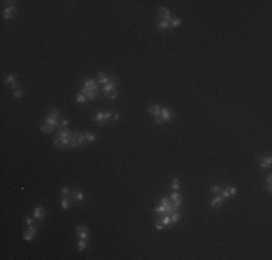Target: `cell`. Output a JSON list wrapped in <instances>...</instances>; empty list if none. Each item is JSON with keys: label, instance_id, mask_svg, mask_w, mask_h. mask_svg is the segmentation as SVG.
Listing matches in <instances>:
<instances>
[{"label": "cell", "instance_id": "1", "mask_svg": "<svg viewBox=\"0 0 272 260\" xmlns=\"http://www.w3.org/2000/svg\"><path fill=\"white\" fill-rule=\"evenodd\" d=\"M85 142V133H77V132H73V136H71V143H70V147H78L81 146L83 143Z\"/></svg>", "mask_w": 272, "mask_h": 260}, {"label": "cell", "instance_id": "2", "mask_svg": "<svg viewBox=\"0 0 272 260\" xmlns=\"http://www.w3.org/2000/svg\"><path fill=\"white\" fill-rule=\"evenodd\" d=\"M85 91H99V84H97V80H85L84 84H83V88H81V93H85Z\"/></svg>", "mask_w": 272, "mask_h": 260}, {"label": "cell", "instance_id": "3", "mask_svg": "<svg viewBox=\"0 0 272 260\" xmlns=\"http://www.w3.org/2000/svg\"><path fill=\"white\" fill-rule=\"evenodd\" d=\"M15 13H16V6H15V2H9V5L5 7L3 10V17L5 19H13L15 17Z\"/></svg>", "mask_w": 272, "mask_h": 260}, {"label": "cell", "instance_id": "4", "mask_svg": "<svg viewBox=\"0 0 272 260\" xmlns=\"http://www.w3.org/2000/svg\"><path fill=\"white\" fill-rule=\"evenodd\" d=\"M116 82H117V80H116L115 77H111V80H110L107 84H104V85H103V94H104V96H107L110 91L116 90Z\"/></svg>", "mask_w": 272, "mask_h": 260}, {"label": "cell", "instance_id": "5", "mask_svg": "<svg viewBox=\"0 0 272 260\" xmlns=\"http://www.w3.org/2000/svg\"><path fill=\"white\" fill-rule=\"evenodd\" d=\"M75 233H77V235H78L80 238H83V240H88V237H90L88 230H87L85 226H78V227L75 228Z\"/></svg>", "mask_w": 272, "mask_h": 260}, {"label": "cell", "instance_id": "6", "mask_svg": "<svg viewBox=\"0 0 272 260\" xmlns=\"http://www.w3.org/2000/svg\"><path fill=\"white\" fill-rule=\"evenodd\" d=\"M161 117L164 121H171L174 117V113H172V110H169L167 107H161Z\"/></svg>", "mask_w": 272, "mask_h": 260}, {"label": "cell", "instance_id": "7", "mask_svg": "<svg viewBox=\"0 0 272 260\" xmlns=\"http://www.w3.org/2000/svg\"><path fill=\"white\" fill-rule=\"evenodd\" d=\"M35 234H36V227L31 226V227H28V231L23 233V238H25L26 241H31V240H33Z\"/></svg>", "mask_w": 272, "mask_h": 260}, {"label": "cell", "instance_id": "8", "mask_svg": "<svg viewBox=\"0 0 272 260\" xmlns=\"http://www.w3.org/2000/svg\"><path fill=\"white\" fill-rule=\"evenodd\" d=\"M33 217L36 220H43V217H45V210H43V207L42 205H36L35 207V210H33Z\"/></svg>", "mask_w": 272, "mask_h": 260}, {"label": "cell", "instance_id": "9", "mask_svg": "<svg viewBox=\"0 0 272 260\" xmlns=\"http://www.w3.org/2000/svg\"><path fill=\"white\" fill-rule=\"evenodd\" d=\"M158 15H159L164 20H168V22H171V20H172L171 12H169L167 7H159V10H158Z\"/></svg>", "mask_w": 272, "mask_h": 260}, {"label": "cell", "instance_id": "10", "mask_svg": "<svg viewBox=\"0 0 272 260\" xmlns=\"http://www.w3.org/2000/svg\"><path fill=\"white\" fill-rule=\"evenodd\" d=\"M148 113L152 114V116H155V117H159V116H161V107L158 105V104H152V105L148 107Z\"/></svg>", "mask_w": 272, "mask_h": 260}, {"label": "cell", "instance_id": "11", "mask_svg": "<svg viewBox=\"0 0 272 260\" xmlns=\"http://www.w3.org/2000/svg\"><path fill=\"white\" fill-rule=\"evenodd\" d=\"M57 136L61 137V139H65V137H71L73 136V132L70 129H58V132H57Z\"/></svg>", "mask_w": 272, "mask_h": 260}, {"label": "cell", "instance_id": "12", "mask_svg": "<svg viewBox=\"0 0 272 260\" xmlns=\"http://www.w3.org/2000/svg\"><path fill=\"white\" fill-rule=\"evenodd\" d=\"M93 120L99 124V126H103L104 123H106V120H104V113H101V111H97L94 116H93Z\"/></svg>", "mask_w": 272, "mask_h": 260}, {"label": "cell", "instance_id": "13", "mask_svg": "<svg viewBox=\"0 0 272 260\" xmlns=\"http://www.w3.org/2000/svg\"><path fill=\"white\" fill-rule=\"evenodd\" d=\"M223 201H224V200L221 198V195L217 194V195H214L213 200H211V207H213V208H219V207L223 204Z\"/></svg>", "mask_w": 272, "mask_h": 260}, {"label": "cell", "instance_id": "14", "mask_svg": "<svg viewBox=\"0 0 272 260\" xmlns=\"http://www.w3.org/2000/svg\"><path fill=\"white\" fill-rule=\"evenodd\" d=\"M45 123H48V124H51L52 127H57V129H58V126H59L58 119H57V117H54V116H51V114H48V116H47V119H45Z\"/></svg>", "mask_w": 272, "mask_h": 260}, {"label": "cell", "instance_id": "15", "mask_svg": "<svg viewBox=\"0 0 272 260\" xmlns=\"http://www.w3.org/2000/svg\"><path fill=\"white\" fill-rule=\"evenodd\" d=\"M271 163H272V158H271V156H266V158H262V159H261L259 166H261V169H266V168L271 166Z\"/></svg>", "mask_w": 272, "mask_h": 260}, {"label": "cell", "instance_id": "16", "mask_svg": "<svg viewBox=\"0 0 272 260\" xmlns=\"http://www.w3.org/2000/svg\"><path fill=\"white\" fill-rule=\"evenodd\" d=\"M111 80V77H107L104 72H99V78H97V84H101V85H104V84H107L109 81Z\"/></svg>", "mask_w": 272, "mask_h": 260}, {"label": "cell", "instance_id": "17", "mask_svg": "<svg viewBox=\"0 0 272 260\" xmlns=\"http://www.w3.org/2000/svg\"><path fill=\"white\" fill-rule=\"evenodd\" d=\"M156 28L159 29V31H167V29L171 28V22H168V20H161L159 23L156 25Z\"/></svg>", "mask_w": 272, "mask_h": 260}, {"label": "cell", "instance_id": "18", "mask_svg": "<svg viewBox=\"0 0 272 260\" xmlns=\"http://www.w3.org/2000/svg\"><path fill=\"white\" fill-rule=\"evenodd\" d=\"M81 94H84L87 97V100H91V101L99 97V91H85V93H81Z\"/></svg>", "mask_w": 272, "mask_h": 260}, {"label": "cell", "instance_id": "19", "mask_svg": "<svg viewBox=\"0 0 272 260\" xmlns=\"http://www.w3.org/2000/svg\"><path fill=\"white\" fill-rule=\"evenodd\" d=\"M169 200L171 202H178V201H183V195H181L179 192H172L169 195Z\"/></svg>", "mask_w": 272, "mask_h": 260}, {"label": "cell", "instance_id": "20", "mask_svg": "<svg viewBox=\"0 0 272 260\" xmlns=\"http://www.w3.org/2000/svg\"><path fill=\"white\" fill-rule=\"evenodd\" d=\"M171 215V226H175L177 223H178V220L181 218V214L178 212V211H175V212H172V214H169Z\"/></svg>", "mask_w": 272, "mask_h": 260}, {"label": "cell", "instance_id": "21", "mask_svg": "<svg viewBox=\"0 0 272 260\" xmlns=\"http://www.w3.org/2000/svg\"><path fill=\"white\" fill-rule=\"evenodd\" d=\"M61 207H62L64 210H70V207H71V201L68 200L67 197H62V200H61Z\"/></svg>", "mask_w": 272, "mask_h": 260}, {"label": "cell", "instance_id": "22", "mask_svg": "<svg viewBox=\"0 0 272 260\" xmlns=\"http://www.w3.org/2000/svg\"><path fill=\"white\" fill-rule=\"evenodd\" d=\"M153 212H155L156 215H159V217H162V215H165V214H167V212H165V207H164V205H158V207H155Z\"/></svg>", "mask_w": 272, "mask_h": 260}, {"label": "cell", "instance_id": "23", "mask_svg": "<svg viewBox=\"0 0 272 260\" xmlns=\"http://www.w3.org/2000/svg\"><path fill=\"white\" fill-rule=\"evenodd\" d=\"M54 129H55V127H52V126L48 124V123H42V126H41V130H42V132H45V133H51Z\"/></svg>", "mask_w": 272, "mask_h": 260}, {"label": "cell", "instance_id": "24", "mask_svg": "<svg viewBox=\"0 0 272 260\" xmlns=\"http://www.w3.org/2000/svg\"><path fill=\"white\" fill-rule=\"evenodd\" d=\"M73 198H75L77 201L83 202V201H84V194H83L81 191H74V192H73Z\"/></svg>", "mask_w": 272, "mask_h": 260}, {"label": "cell", "instance_id": "25", "mask_svg": "<svg viewBox=\"0 0 272 260\" xmlns=\"http://www.w3.org/2000/svg\"><path fill=\"white\" fill-rule=\"evenodd\" d=\"M159 218H161V223L164 226H171V215L169 214H165V215L159 217Z\"/></svg>", "mask_w": 272, "mask_h": 260}, {"label": "cell", "instance_id": "26", "mask_svg": "<svg viewBox=\"0 0 272 260\" xmlns=\"http://www.w3.org/2000/svg\"><path fill=\"white\" fill-rule=\"evenodd\" d=\"M85 142L96 143V135H94V133H90V132H85Z\"/></svg>", "mask_w": 272, "mask_h": 260}, {"label": "cell", "instance_id": "27", "mask_svg": "<svg viewBox=\"0 0 272 260\" xmlns=\"http://www.w3.org/2000/svg\"><path fill=\"white\" fill-rule=\"evenodd\" d=\"M220 195H221V198H223V200H229V198H232V195H230V192L227 191V188H223V189L220 191Z\"/></svg>", "mask_w": 272, "mask_h": 260}, {"label": "cell", "instance_id": "28", "mask_svg": "<svg viewBox=\"0 0 272 260\" xmlns=\"http://www.w3.org/2000/svg\"><path fill=\"white\" fill-rule=\"evenodd\" d=\"M6 84H7V85H10V87H12L13 84H16V77H15V75H12V74H9V75L6 77Z\"/></svg>", "mask_w": 272, "mask_h": 260}, {"label": "cell", "instance_id": "29", "mask_svg": "<svg viewBox=\"0 0 272 260\" xmlns=\"http://www.w3.org/2000/svg\"><path fill=\"white\" fill-rule=\"evenodd\" d=\"M85 247H87V240H83V238H80L78 243H77V249L81 251V250H84Z\"/></svg>", "mask_w": 272, "mask_h": 260}, {"label": "cell", "instance_id": "30", "mask_svg": "<svg viewBox=\"0 0 272 260\" xmlns=\"http://www.w3.org/2000/svg\"><path fill=\"white\" fill-rule=\"evenodd\" d=\"M171 188H172L174 191H178V189H179V181H178V178H174V179H172Z\"/></svg>", "mask_w": 272, "mask_h": 260}, {"label": "cell", "instance_id": "31", "mask_svg": "<svg viewBox=\"0 0 272 260\" xmlns=\"http://www.w3.org/2000/svg\"><path fill=\"white\" fill-rule=\"evenodd\" d=\"M179 25H181V19L175 17V19H172V20H171V28H178Z\"/></svg>", "mask_w": 272, "mask_h": 260}, {"label": "cell", "instance_id": "32", "mask_svg": "<svg viewBox=\"0 0 272 260\" xmlns=\"http://www.w3.org/2000/svg\"><path fill=\"white\" fill-rule=\"evenodd\" d=\"M106 97H107L109 100H116V98H117V91H116V90H113V91H110Z\"/></svg>", "mask_w": 272, "mask_h": 260}, {"label": "cell", "instance_id": "33", "mask_svg": "<svg viewBox=\"0 0 272 260\" xmlns=\"http://www.w3.org/2000/svg\"><path fill=\"white\" fill-rule=\"evenodd\" d=\"M75 100H77L78 103H85V101H87V97H85L84 94H81V93H80V94H77Z\"/></svg>", "mask_w": 272, "mask_h": 260}, {"label": "cell", "instance_id": "34", "mask_svg": "<svg viewBox=\"0 0 272 260\" xmlns=\"http://www.w3.org/2000/svg\"><path fill=\"white\" fill-rule=\"evenodd\" d=\"M13 96H15L16 98H22V97H23V91H22L20 88H17V90L13 91Z\"/></svg>", "mask_w": 272, "mask_h": 260}, {"label": "cell", "instance_id": "35", "mask_svg": "<svg viewBox=\"0 0 272 260\" xmlns=\"http://www.w3.org/2000/svg\"><path fill=\"white\" fill-rule=\"evenodd\" d=\"M155 228H156V230H159V231L164 228V224L161 223V218H158V220L155 221Z\"/></svg>", "mask_w": 272, "mask_h": 260}, {"label": "cell", "instance_id": "36", "mask_svg": "<svg viewBox=\"0 0 272 260\" xmlns=\"http://www.w3.org/2000/svg\"><path fill=\"white\" fill-rule=\"evenodd\" d=\"M227 191L230 192V195H232V197H235V195H236V191H237V189H236V186H235V185H229V186H227Z\"/></svg>", "mask_w": 272, "mask_h": 260}, {"label": "cell", "instance_id": "37", "mask_svg": "<svg viewBox=\"0 0 272 260\" xmlns=\"http://www.w3.org/2000/svg\"><path fill=\"white\" fill-rule=\"evenodd\" d=\"M68 124H70V121H68V120H61L58 129H65V127H68Z\"/></svg>", "mask_w": 272, "mask_h": 260}, {"label": "cell", "instance_id": "38", "mask_svg": "<svg viewBox=\"0 0 272 260\" xmlns=\"http://www.w3.org/2000/svg\"><path fill=\"white\" fill-rule=\"evenodd\" d=\"M266 188H268V191H271V188H272V176L271 175H268V178H266Z\"/></svg>", "mask_w": 272, "mask_h": 260}, {"label": "cell", "instance_id": "39", "mask_svg": "<svg viewBox=\"0 0 272 260\" xmlns=\"http://www.w3.org/2000/svg\"><path fill=\"white\" fill-rule=\"evenodd\" d=\"M220 191H221V188H220L219 185H213V186H211V192H213L214 195H217V194H220Z\"/></svg>", "mask_w": 272, "mask_h": 260}, {"label": "cell", "instance_id": "40", "mask_svg": "<svg viewBox=\"0 0 272 260\" xmlns=\"http://www.w3.org/2000/svg\"><path fill=\"white\" fill-rule=\"evenodd\" d=\"M49 114H51V116H54V117H57V119H58V117H59V110H58V108H57V107H55V108H52V110H51V111H49Z\"/></svg>", "mask_w": 272, "mask_h": 260}, {"label": "cell", "instance_id": "41", "mask_svg": "<svg viewBox=\"0 0 272 260\" xmlns=\"http://www.w3.org/2000/svg\"><path fill=\"white\" fill-rule=\"evenodd\" d=\"M61 194H62V197H68V194H70V189H68V186H62V188H61Z\"/></svg>", "mask_w": 272, "mask_h": 260}, {"label": "cell", "instance_id": "42", "mask_svg": "<svg viewBox=\"0 0 272 260\" xmlns=\"http://www.w3.org/2000/svg\"><path fill=\"white\" fill-rule=\"evenodd\" d=\"M111 116H113V113H111V111H106V113H104V120H106V121H107V120H110V119H111Z\"/></svg>", "mask_w": 272, "mask_h": 260}, {"label": "cell", "instance_id": "43", "mask_svg": "<svg viewBox=\"0 0 272 260\" xmlns=\"http://www.w3.org/2000/svg\"><path fill=\"white\" fill-rule=\"evenodd\" d=\"M155 123H156V124H159V126H161V124H164L162 117H161V116H159V117H155Z\"/></svg>", "mask_w": 272, "mask_h": 260}, {"label": "cell", "instance_id": "44", "mask_svg": "<svg viewBox=\"0 0 272 260\" xmlns=\"http://www.w3.org/2000/svg\"><path fill=\"white\" fill-rule=\"evenodd\" d=\"M26 224H28V227H31V226H33V220L31 218V217H26Z\"/></svg>", "mask_w": 272, "mask_h": 260}, {"label": "cell", "instance_id": "45", "mask_svg": "<svg viewBox=\"0 0 272 260\" xmlns=\"http://www.w3.org/2000/svg\"><path fill=\"white\" fill-rule=\"evenodd\" d=\"M113 120H115V121L119 120V113H115V119H113Z\"/></svg>", "mask_w": 272, "mask_h": 260}]
</instances>
